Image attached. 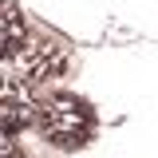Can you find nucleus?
<instances>
[{"mask_svg": "<svg viewBox=\"0 0 158 158\" xmlns=\"http://www.w3.org/2000/svg\"><path fill=\"white\" fill-rule=\"evenodd\" d=\"M36 127L59 150H75V146H87L95 135V111L87 99L71 95V91H52L48 99H40Z\"/></svg>", "mask_w": 158, "mask_h": 158, "instance_id": "nucleus-1", "label": "nucleus"}, {"mask_svg": "<svg viewBox=\"0 0 158 158\" xmlns=\"http://www.w3.org/2000/svg\"><path fill=\"white\" fill-rule=\"evenodd\" d=\"M20 63H24L28 83H48V79H59L67 67H71V48H67L59 36L40 32V36H32L28 48L20 52Z\"/></svg>", "mask_w": 158, "mask_h": 158, "instance_id": "nucleus-2", "label": "nucleus"}, {"mask_svg": "<svg viewBox=\"0 0 158 158\" xmlns=\"http://www.w3.org/2000/svg\"><path fill=\"white\" fill-rule=\"evenodd\" d=\"M40 103L28 95V79H4V111H0V123H4V135H20L28 123H36Z\"/></svg>", "mask_w": 158, "mask_h": 158, "instance_id": "nucleus-3", "label": "nucleus"}, {"mask_svg": "<svg viewBox=\"0 0 158 158\" xmlns=\"http://www.w3.org/2000/svg\"><path fill=\"white\" fill-rule=\"evenodd\" d=\"M24 48H28L24 12L16 8V0H4V16H0V52H4V59H16Z\"/></svg>", "mask_w": 158, "mask_h": 158, "instance_id": "nucleus-4", "label": "nucleus"}, {"mask_svg": "<svg viewBox=\"0 0 158 158\" xmlns=\"http://www.w3.org/2000/svg\"><path fill=\"white\" fill-rule=\"evenodd\" d=\"M0 150H4V158H24L16 150V142H12V135H4V146H0Z\"/></svg>", "mask_w": 158, "mask_h": 158, "instance_id": "nucleus-5", "label": "nucleus"}]
</instances>
